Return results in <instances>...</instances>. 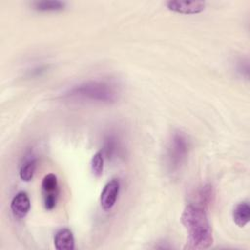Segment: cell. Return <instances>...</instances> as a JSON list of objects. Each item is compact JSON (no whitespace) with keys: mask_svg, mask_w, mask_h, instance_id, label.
Returning a JSON list of instances; mask_svg holds the SVG:
<instances>
[{"mask_svg":"<svg viewBox=\"0 0 250 250\" xmlns=\"http://www.w3.org/2000/svg\"><path fill=\"white\" fill-rule=\"evenodd\" d=\"M181 222L188 234V248L206 249L213 244L212 229L203 207L187 205L181 215Z\"/></svg>","mask_w":250,"mask_h":250,"instance_id":"obj_1","label":"cell"},{"mask_svg":"<svg viewBox=\"0 0 250 250\" xmlns=\"http://www.w3.org/2000/svg\"><path fill=\"white\" fill-rule=\"evenodd\" d=\"M67 96L72 98L87 99L100 102H113L116 99L114 88L104 82L89 81L73 87L68 91Z\"/></svg>","mask_w":250,"mask_h":250,"instance_id":"obj_2","label":"cell"},{"mask_svg":"<svg viewBox=\"0 0 250 250\" xmlns=\"http://www.w3.org/2000/svg\"><path fill=\"white\" fill-rule=\"evenodd\" d=\"M188 149V143L187 138L181 134L176 133L171 141L168 150L169 166L171 170L178 169L185 160Z\"/></svg>","mask_w":250,"mask_h":250,"instance_id":"obj_3","label":"cell"},{"mask_svg":"<svg viewBox=\"0 0 250 250\" xmlns=\"http://www.w3.org/2000/svg\"><path fill=\"white\" fill-rule=\"evenodd\" d=\"M43 203L47 210H53L56 207L58 196H59V187L57 176L53 173L47 174L41 184Z\"/></svg>","mask_w":250,"mask_h":250,"instance_id":"obj_4","label":"cell"},{"mask_svg":"<svg viewBox=\"0 0 250 250\" xmlns=\"http://www.w3.org/2000/svg\"><path fill=\"white\" fill-rule=\"evenodd\" d=\"M167 8L175 13L185 15H194L201 13L205 9V2L202 1H168Z\"/></svg>","mask_w":250,"mask_h":250,"instance_id":"obj_5","label":"cell"},{"mask_svg":"<svg viewBox=\"0 0 250 250\" xmlns=\"http://www.w3.org/2000/svg\"><path fill=\"white\" fill-rule=\"evenodd\" d=\"M119 189L120 183L116 179L109 181L104 186L100 197L101 206L104 211H109L114 206L119 193Z\"/></svg>","mask_w":250,"mask_h":250,"instance_id":"obj_6","label":"cell"},{"mask_svg":"<svg viewBox=\"0 0 250 250\" xmlns=\"http://www.w3.org/2000/svg\"><path fill=\"white\" fill-rule=\"evenodd\" d=\"M30 210V200L28 195L23 192H18L11 201V211L18 219L24 218Z\"/></svg>","mask_w":250,"mask_h":250,"instance_id":"obj_7","label":"cell"},{"mask_svg":"<svg viewBox=\"0 0 250 250\" xmlns=\"http://www.w3.org/2000/svg\"><path fill=\"white\" fill-rule=\"evenodd\" d=\"M54 245L57 250H72L74 248V236L69 229H59L54 236Z\"/></svg>","mask_w":250,"mask_h":250,"instance_id":"obj_8","label":"cell"},{"mask_svg":"<svg viewBox=\"0 0 250 250\" xmlns=\"http://www.w3.org/2000/svg\"><path fill=\"white\" fill-rule=\"evenodd\" d=\"M232 218L234 223L240 227H245L250 220V207L247 202H240L233 208Z\"/></svg>","mask_w":250,"mask_h":250,"instance_id":"obj_9","label":"cell"},{"mask_svg":"<svg viewBox=\"0 0 250 250\" xmlns=\"http://www.w3.org/2000/svg\"><path fill=\"white\" fill-rule=\"evenodd\" d=\"M36 159L31 156L28 155V157H26L24 159V161L22 162L21 168H20V177L22 181L24 182H29L35 173L36 170Z\"/></svg>","mask_w":250,"mask_h":250,"instance_id":"obj_10","label":"cell"},{"mask_svg":"<svg viewBox=\"0 0 250 250\" xmlns=\"http://www.w3.org/2000/svg\"><path fill=\"white\" fill-rule=\"evenodd\" d=\"M33 7L37 11L41 12H49V11H61L65 7V3L62 1H35L33 2Z\"/></svg>","mask_w":250,"mask_h":250,"instance_id":"obj_11","label":"cell"},{"mask_svg":"<svg viewBox=\"0 0 250 250\" xmlns=\"http://www.w3.org/2000/svg\"><path fill=\"white\" fill-rule=\"evenodd\" d=\"M91 170L96 177L102 176L104 172V155L102 151L96 152L91 160Z\"/></svg>","mask_w":250,"mask_h":250,"instance_id":"obj_12","label":"cell"}]
</instances>
